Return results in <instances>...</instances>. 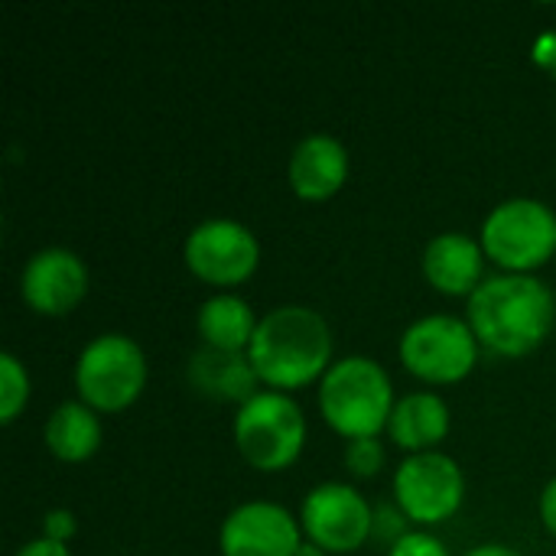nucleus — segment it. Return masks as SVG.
<instances>
[{"instance_id": "11", "label": "nucleus", "mask_w": 556, "mask_h": 556, "mask_svg": "<svg viewBox=\"0 0 556 556\" xmlns=\"http://www.w3.org/2000/svg\"><path fill=\"white\" fill-rule=\"evenodd\" d=\"M303 528L274 502H248L235 508L218 534L225 556H296Z\"/></svg>"}, {"instance_id": "1", "label": "nucleus", "mask_w": 556, "mask_h": 556, "mask_svg": "<svg viewBox=\"0 0 556 556\" xmlns=\"http://www.w3.org/2000/svg\"><path fill=\"white\" fill-rule=\"evenodd\" d=\"M554 293L531 274H502L469 296V326L479 345L518 358L534 352L554 326Z\"/></svg>"}, {"instance_id": "15", "label": "nucleus", "mask_w": 556, "mask_h": 556, "mask_svg": "<svg viewBox=\"0 0 556 556\" xmlns=\"http://www.w3.org/2000/svg\"><path fill=\"white\" fill-rule=\"evenodd\" d=\"M391 440L410 453H430L450 433V407L437 394H407L394 404L388 420Z\"/></svg>"}, {"instance_id": "13", "label": "nucleus", "mask_w": 556, "mask_h": 556, "mask_svg": "<svg viewBox=\"0 0 556 556\" xmlns=\"http://www.w3.org/2000/svg\"><path fill=\"white\" fill-rule=\"evenodd\" d=\"M290 186L300 199L323 202L332 199L349 176V153L345 147L329 134H313L296 143L290 166H287Z\"/></svg>"}, {"instance_id": "5", "label": "nucleus", "mask_w": 556, "mask_h": 556, "mask_svg": "<svg viewBox=\"0 0 556 556\" xmlns=\"http://www.w3.org/2000/svg\"><path fill=\"white\" fill-rule=\"evenodd\" d=\"M147 384V358L140 345L121 332L91 339L75 365V388L81 404L94 414H117L130 407Z\"/></svg>"}, {"instance_id": "4", "label": "nucleus", "mask_w": 556, "mask_h": 556, "mask_svg": "<svg viewBox=\"0 0 556 556\" xmlns=\"http://www.w3.org/2000/svg\"><path fill=\"white\" fill-rule=\"evenodd\" d=\"M238 453L261 472L293 466L306 443V420L293 397L280 391H257L235 417Z\"/></svg>"}, {"instance_id": "16", "label": "nucleus", "mask_w": 556, "mask_h": 556, "mask_svg": "<svg viewBox=\"0 0 556 556\" xmlns=\"http://www.w3.org/2000/svg\"><path fill=\"white\" fill-rule=\"evenodd\" d=\"M189 378L192 384L208 394V397H218V401H241L248 404L257 391V375L251 368V358L248 352H215V349H205L192 358L189 365Z\"/></svg>"}, {"instance_id": "27", "label": "nucleus", "mask_w": 556, "mask_h": 556, "mask_svg": "<svg viewBox=\"0 0 556 556\" xmlns=\"http://www.w3.org/2000/svg\"><path fill=\"white\" fill-rule=\"evenodd\" d=\"M466 556H521L515 547H505V544H482L476 551H469Z\"/></svg>"}, {"instance_id": "6", "label": "nucleus", "mask_w": 556, "mask_h": 556, "mask_svg": "<svg viewBox=\"0 0 556 556\" xmlns=\"http://www.w3.org/2000/svg\"><path fill=\"white\" fill-rule=\"evenodd\" d=\"M482 251L508 274H531L556 251V215L538 199H508L482 225Z\"/></svg>"}, {"instance_id": "3", "label": "nucleus", "mask_w": 556, "mask_h": 556, "mask_svg": "<svg viewBox=\"0 0 556 556\" xmlns=\"http://www.w3.org/2000/svg\"><path fill=\"white\" fill-rule=\"evenodd\" d=\"M394 388L375 358H339L319 384V410L326 424L345 440L378 437L394 414Z\"/></svg>"}, {"instance_id": "8", "label": "nucleus", "mask_w": 556, "mask_h": 556, "mask_svg": "<svg viewBox=\"0 0 556 556\" xmlns=\"http://www.w3.org/2000/svg\"><path fill=\"white\" fill-rule=\"evenodd\" d=\"M466 495V476L446 453H414L394 472V498L407 521L443 525L450 521Z\"/></svg>"}, {"instance_id": "19", "label": "nucleus", "mask_w": 556, "mask_h": 556, "mask_svg": "<svg viewBox=\"0 0 556 556\" xmlns=\"http://www.w3.org/2000/svg\"><path fill=\"white\" fill-rule=\"evenodd\" d=\"M29 401V378L16 355H0V420L13 424Z\"/></svg>"}, {"instance_id": "9", "label": "nucleus", "mask_w": 556, "mask_h": 556, "mask_svg": "<svg viewBox=\"0 0 556 556\" xmlns=\"http://www.w3.org/2000/svg\"><path fill=\"white\" fill-rule=\"evenodd\" d=\"M186 264L189 270L212 287L244 283L261 261V244L251 228L235 218H208L195 225L186 238Z\"/></svg>"}, {"instance_id": "20", "label": "nucleus", "mask_w": 556, "mask_h": 556, "mask_svg": "<svg viewBox=\"0 0 556 556\" xmlns=\"http://www.w3.org/2000/svg\"><path fill=\"white\" fill-rule=\"evenodd\" d=\"M345 466L352 476L358 479H371L381 472L384 466V446L378 437H365V440H349L345 446Z\"/></svg>"}, {"instance_id": "22", "label": "nucleus", "mask_w": 556, "mask_h": 556, "mask_svg": "<svg viewBox=\"0 0 556 556\" xmlns=\"http://www.w3.org/2000/svg\"><path fill=\"white\" fill-rule=\"evenodd\" d=\"M404 521H407V515L401 511V508H378L375 511V531L371 534H378L381 541H388L391 538V547L397 544V541H404L407 538V531H404Z\"/></svg>"}, {"instance_id": "2", "label": "nucleus", "mask_w": 556, "mask_h": 556, "mask_svg": "<svg viewBox=\"0 0 556 556\" xmlns=\"http://www.w3.org/2000/svg\"><path fill=\"white\" fill-rule=\"evenodd\" d=\"M248 358L257 381L277 391H296L329 371L332 332L316 309L280 306L257 323Z\"/></svg>"}, {"instance_id": "24", "label": "nucleus", "mask_w": 556, "mask_h": 556, "mask_svg": "<svg viewBox=\"0 0 556 556\" xmlns=\"http://www.w3.org/2000/svg\"><path fill=\"white\" fill-rule=\"evenodd\" d=\"M534 62L541 68H547L556 78V33H544L538 42H534Z\"/></svg>"}, {"instance_id": "25", "label": "nucleus", "mask_w": 556, "mask_h": 556, "mask_svg": "<svg viewBox=\"0 0 556 556\" xmlns=\"http://www.w3.org/2000/svg\"><path fill=\"white\" fill-rule=\"evenodd\" d=\"M16 556H72L65 544H55L49 538H39V541H29L26 547H20Z\"/></svg>"}, {"instance_id": "12", "label": "nucleus", "mask_w": 556, "mask_h": 556, "mask_svg": "<svg viewBox=\"0 0 556 556\" xmlns=\"http://www.w3.org/2000/svg\"><path fill=\"white\" fill-rule=\"evenodd\" d=\"M20 293L39 316H65L88 293V270L68 248H46L33 254L20 277Z\"/></svg>"}, {"instance_id": "28", "label": "nucleus", "mask_w": 556, "mask_h": 556, "mask_svg": "<svg viewBox=\"0 0 556 556\" xmlns=\"http://www.w3.org/2000/svg\"><path fill=\"white\" fill-rule=\"evenodd\" d=\"M296 556H326V551H323V547H316L313 541H303V544H300V551H296Z\"/></svg>"}, {"instance_id": "21", "label": "nucleus", "mask_w": 556, "mask_h": 556, "mask_svg": "<svg viewBox=\"0 0 556 556\" xmlns=\"http://www.w3.org/2000/svg\"><path fill=\"white\" fill-rule=\"evenodd\" d=\"M388 556H450V551H446L433 534L414 531V534H407L404 541H397Z\"/></svg>"}, {"instance_id": "7", "label": "nucleus", "mask_w": 556, "mask_h": 556, "mask_svg": "<svg viewBox=\"0 0 556 556\" xmlns=\"http://www.w3.org/2000/svg\"><path fill=\"white\" fill-rule=\"evenodd\" d=\"M479 358V339L469 323L456 316H424L401 336V362L410 375L430 384L463 381Z\"/></svg>"}, {"instance_id": "23", "label": "nucleus", "mask_w": 556, "mask_h": 556, "mask_svg": "<svg viewBox=\"0 0 556 556\" xmlns=\"http://www.w3.org/2000/svg\"><path fill=\"white\" fill-rule=\"evenodd\" d=\"M42 538L55 541V544H68L75 538V515L65 508H55L42 518Z\"/></svg>"}, {"instance_id": "18", "label": "nucleus", "mask_w": 556, "mask_h": 556, "mask_svg": "<svg viewBox=\"0 0 556 556\" xmlns=\"http://www.w3.org/2000/svg\"><path fill=\"white\" fill-rule=\"evenodd\" d=\"M42 437H46L49 453L59 456L62 463H85L101 446V420L88 404L68 401L52 410Z\"/></svg>"}, {"instance_id": "14", "label": "nucleus", "mask_w": 556, "mask_h": 556, "mask_svg": "<svg viewBox=\"0 0 556 556\" xmlns=\"http://www.w3.org/2000/svg\"><path fill=\"white\" fill-rule=\"evenodd\" d=\"M482 254L469 235L450 231L427 244L424 274L446 296H472L482 283Z\"/></svg>"}, {"instance_id": "17", "label": "nucleus", "mask_w": 556, "mask_h": 556, "mask_svg": "<svg viewBox=\"0 0 556 556\" xmlns=\"http://www.w3.org/2000/svg\"><path fill=\"white\" fill-rule=\"evenodd\" d=\"M257 323L261 319L254 316V309L235 293H218L199 309V336L205 349L215 352H248Z\"/></svg>"}, {"instance_id": "10", "label": "nucleus", "mask_w": 556, "mask_h": 556, "mask_svg": "<svg viewBox=\"0 0 556 556\" xmlns=\"http://www.w3.org/2000/svg\"><path fill=\"white\" fill-rule=\"evenodd\" d=\"M300 528L326 554H352L371 538L375 511L352 485L326 482L306 495Z\"/></svg>"}, {"instance_id": "26", "label": "nucleus", "mask_w": 556, "mask_h": 556, "mask_svg": "<svg viewBox=\"0 0 556 556\" xmlns=\"http://www.w3.org/2000/svg\"><path fill=\"white\" fill-rule=\"evenodd\" d=\"M541 521H544V528L556 538V479L547 482V489L541 495Z\"/></svg>"}]
</instances>
